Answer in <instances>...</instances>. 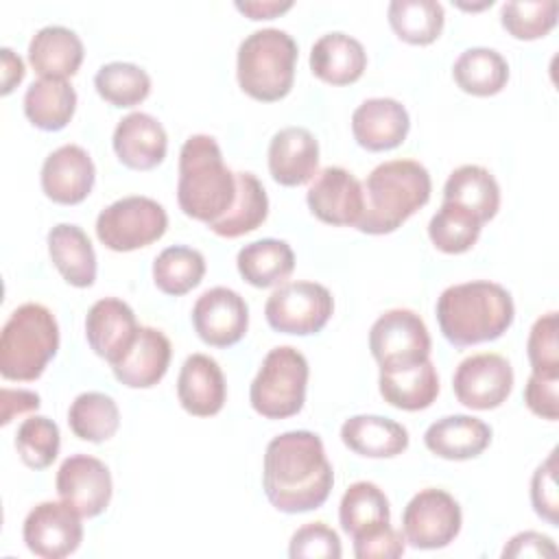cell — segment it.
Returning a JSON list of instances; mask_svg holds the SVG:
<instances>
[{
	"instance_id": "obj_39",
	"label": "cell",
	"mask_w": 559,
	"mask_h": 559,
	"mask_svg": "<svg viewBox=\"0 0 559 559\" xmlns=\"http://www.w3.org/2000/svg\"><path fill=\"white\" fill-rule=\"evenodd\" d=\"M94 87L114 107H135L151 94V76L135 63L111 61L98 68Z\"/></svg>"
},
{
	"instance_id": "obj_21",
	"label": "cell",
	"mask_w": 559,
	"mask_h": 559,
	"mask_svg": "<svg viewBox=\"0 0 559 559\" xmlns=\"http://www.w3.org/2000/svg\"><path fill=\"white\" fill-rule=\"evenodd\" d=\"M173 347L168 336L148 325H140L133 345L127 354L111 365V371L118 382L129 389H151L168 371Z\"/></svg>"
},
{
	"instance_id": "obj_28",
	"label": "cell",
	"mask_w": 559,
	"mask_h": 559,
	"mask_svg": "<svg viewBox=\"0 0 559 559\" xmlns=\"http://www.w3.org/2000/svg\"><path fill=\"white\" fill-rule=\"evenodd\" d=\"M48 253L61 277L76 288L96 280V253L87 234L74 223H59L48 231Z\"/></svg>"
},
{
	"instance_id": "obj_5",
	"label": "cell",
	"mask_w": 559,
	"mask_h": 559,
	"mask_svg": "<svg viewBox=\"0 0 559 559\" xmlns=\"http://www.w3.org/2000/svg\"><path fill=\"white\" fill-rule=\"evenodd\" d=\"M59 349L55 314L35 301L17 306L0 332V373L4 380H37Z\"/></svg>"
},
{
	"instance_id": "obj_27",
	"label": "cell",
	"mask_w": 559,
	"mask_h": 559,
	"mask_svg": "<svg viewBox=\"0 0 559 559\" xmlns=\"http://www.w3.org/2000/svg\"><path fill=\"white\" fill-rule=\"evenodd\" d=\"M341 441L360 456L391 459L408 448V430L382 415H354L343 421Z\"/></svg>"
},
{
	"instance_id": "obj_14",
	"label": "cell",
	"mask_w": 559,
	"mask_h": 559,
	"mask_svg": "<svg viewBox=\"0 0 559 559\" xmlns=\"http://www.w3.org/2000/svg\"><path fill=\"white\" fill-rule=\"evenodd\" d=\"M192 325L205 345L231 347L247 334L249 306L227 286L207 288L192 306Z\"/></svg>"
},
{
	"instance_id": "obj_48",
	"label": "cell",
	"mask_w": 559,
	"mask_h": 559,
	"mask_svg": "<svg viewBox=\"0 0 559 559\" xmlns=\"http://www.w3.org/2000/svg\"><path fill=\"white\" fill-rule=\"evenodd\" d=\"M502 557H557V546L544 533L524 531L509 539Z\"/></svg>"
},
{
	"instance_id": "obj_6",
	"label": "cell",
	"mask_w": 559,
	"mask_h": 559,
	"mask_svg": "<svg viewBox=\"0 0 559 559\" xmlns=\"http://www.w3.org/2000/svg\"><path fill=\"white\" fill-rule=\"evenodd\" d=\"M297 41L282 28H260L247 35L236 55V76L245 94L262 103L284 98L295 81Z\"/></svg>"
},
{
	"instance_id": "obj_29",
	"label": "cell",
	"mask_w": 559,
	"mask_h": 559,
	"mask_svg": "<svg viewBox=\"0 0 559 559\" xmlns=\"http://www.w3.org/2000/svg\"><path fill=\"white\" fill-rule=\"evenodd\" d=\"M380 395L402 411H424L439 395V376L432 360L404 369H380Z\"/></svg>"
},
{
	"instance_id": "obj_43",
	"label": "cell",
	"mask_w": 559,
	"mask_h": 559,
	"mask_svg": "<svg viewBox=\"0 0 559 559\" xmlns=\"http://www.w3.org/2000/svg\"><path fill=\"white\" fill-rule=\"evenodd\" d=\"M343 555V546L338 539V533L330 528L325 522H308L301 528H297L288 544V557L290 559H338Z\"/></svg>"
},
{
	"instance_id": "obj_1",
	"label": "cell",
	"mask_w": 559,
	"mask_h": 559,
	"mask_svg": "<svg viewBox=\"0 0 559 559\" xmlns=\"http://www.w3.org/2000/svg\"><path fill=\"white\" fill-rule=\"evenodd\" d=\"M334 485V472L319 435L288 430L273 437L264 452L262 487L282 513L319 509Z\"/></svg>"
},
{
	"instance_id": "obj_22",
	"label": "cell",
	"mask_w": 559,
	"mask_h": 559,
	"mask_svg": "<svg viewBox=\"0 0 559 559\" xmlns=\"http://www.w3.org/2000/svg\"><path fill=\"white\" fill-rule=\"evenodd\" d=\"M319 168V142L306 127H284L269 142V173L280 186H304Z\"/></svg>"
},
{
	"instance_id": "obj_47",
	"label": "cell",
	"mask_w": 559,
	"mask_h": 559,
	"mask_svg": "<svg viewBox=\"0 0 559 559\" xmlns=\"http://www.w3.org/2000/svg\"><path fill=\"white\" fill-rule=\"evenodd\" d=\"M406 550V537L391 524L354 539V555L358 559H395Z\"/></svg>"
},
{
	"instance_id": "obj_34",
	"label": "cell",
	"mask_w": 559,
	"mask_h": 559,
	"mask_svg": "<svg viewBox=\"0 0 559 559\" xmlns=\"http://www.w3.org/2000/svg\"><path fill=\"white\" fill-rule=\"evenodd\" d=\"M391 520V509L384 491L369 480L352 483L338 504L341 528L352 537H362L386 526Z\"/></svg>"
},
{
	"instance_id": "obj_41",
	"label": "cell",
	"mask_w": 559,
	"mask_h": 559,
	"mask_svg": "<svg viewBox=\"0 0 559 559\" xmlns=\"http://www.w3.org/2000/svg\"><path fill=\"white\" fill-rule=\"evenodd\" d=\"M555 0H513L500 9L502 28L515 39H537L548 35L557 24Z\"/></svg>"
},
{
	"instance_id": "obj_16",
	"label": "cell",
	"mask_w": 559,
	"mask_h": 559,
	"mask_svg": "<svg viewBox=\"0 0 559 559\" xmlns=\"http://www.w3.org/2000/svg\"><path fill=\"white\" fill-rule=\"evenodd\" d=\"M306 201L310 212L328 225H358L365 212L360 181L341 166H328L314 175Z\"/></svg>"
},
{
	"instance_id": "obj_10",
	"label": "cell",
	"mask_w": 559,
	"mask_h": 559,
	"mask_svg": "<svg viewBox=\"0 0 559 559\" xmlns=\"http://www.w3.org/2000/svg\"><path fill=\"white\" fill-rule=\"evenodd\" d=\"M369 349L380 369H404L430 358V334L417 312L393 308L373 321Z\"/></svg>"
},
{
	"instance_id": "obj_44",
	"label": "cell",
	"mask_w": 559,
	"mask_h": 559,
	"mask_svg": "<svg viewBox=\"0 0 559 559\" xmlns=\"http://www.w3.org/2000/svg\"><path fill=\"white\" fill-rule=\"evenodd\" d=\"M526 354L533 371L559 373V345H557V312L550 310L542 314L526 341Z\"/></svg>"
},
{
	"instance_id": "obj_38",
	"label": "cell",
	"mask_w": 559,
	"mask_h": 559,
	"mask_svg": "<svg viewBox=\"0 0 559 559\" xmlns=\"http://www.w3.org/2000/svg\"><path fill=\"white\" fill-rule=\"evenodd\" d=\"M205 275V258L201 251L183 245L166 247L153 262L155 286L173 297L186 295L201 284Z\"/></svg>"
},
{
	"instance_id": "obj_2",
	"label": "cell",
	"mask_w": 559,
	"mask_h": 559,
	"mask_svg": "<svg viewBox=\"0 0 559 559\" xmlns=\"http://www.w3.org/2000/svg\"><path fill=\"white\" fill-rule=\"evenodd\" d=\"M439 330L454 347L500 338L513 323L511 293L489 280L448 286L437 299Z\"/></svg>"
},
{
	"instance_id": "obj_11",
	"label": "cell",
	"mask_w": 559,
	"mask_h": 559,
	"mask_svg": "<svg viewBox=\"0 0 559 559\" xmlns=\"http://www.w3.org/2000/svg\"><path fill=\"white\" fill-rule=\"evenodd\" d=\"M463 513L452 493L426 487L417 491L402 513V533L413 548H445L461 533Z\"/></svg>"
},
{
	"instance_id": "obj_36",
	"label": "cell",
	"mask_w": 559,
	"mask_h": 559,
	"mask_svg": "<svg viewBox=\"0 0 559 559\" xmlns=\"http://www.w3.org/2000/svg\"><path fill=\"white\" fill-rule=\"evenodd\" d=\"M393 33L413 46L432 44L445 22L441 2L437 0H393L386 9Z\"/></svg>"
},
{
	"instance_id": "obj_7",
	"label": "cell",
	"mask_w": 559,
	"mask_h": 559,
	"mask_svg": "<svg viewBox=\"0 0 559 559\" xmlns=\"http://www.w3.org/2000/svg\"><path fill=\"white\" fill-rule=\"evenodd\" d=\"M308 376V360L297 347H273L264 356L249 386V402L253 411L266 419H286L297 415L306 402Z\"/></svg>"
},
{
	"instance_id": "obj_33",
	"label": "cell",
	"mask_w": 559,
	"mask_h": 559,
	"mask_svg": "<svg viewBox=\"0 0 559 559\" xmlns=\"http://www.w3.org/2000/svg\"><path fill=\"white\" fill-rule=\"evenodd\" d=\"M269 214V197L253 173H236V199L231 207L207 227L223 238H238L258 229Z\"/></svg>"
},
{
	"instance_id": "obj_12",
	"label": "cell",
	"mask_w": 559,
	"mask_h": 559,
	"mask_svg": "<svg viewBox=\"0 0 559 559\" xmlns=\"http://www.w3.org/2000/svg\"><path fill=\"white\" fill-rule=\"evenodd\" d=\"M22 537L35 557L63 559L83 542L81 513L63 500L39 502L24 518Z\"/></svg>"
},
{
	"instance_id": "obj_42",
	"label": "cell",
	"mask_w": 559,
	"mask_h": 559,
	"mask_svg": "<svg viewBox=\"0 0 559 559\" xmlns=\"http://www.w3.org/2000/svg\"><path fill=\"white\" fill-rule=\"evenodd\" d=\"M59 445H61L59 426L44 415H33L24 419L17 428L15 448L22 463L28 465L31 469L50 467L59 454Z\"/></svg>"
},
{
	"instance_id": "obj_45",
	"label": "cell",
	"mask_w": 559,
	"mask_h": 559,
	"mask_svg": "<svg viewBox=\"0 0 559 559\" xmlns=\"http://www.w3.org/2000/svg\"><path fill=\"white\" fill-rule=\"evenodd\" d=\"M555 472H557V450H552L548 459L542 465H537L531 478L533 509L542 520H546L552 526L559 524V496H557Z\"/></svg>"
},
{
	"instance_id": "obj_9",
	"label": "cell",
	"mask_w": 559,
	"mask_h": 559,
	"mask_svg": "<svg viewBox=\"0 0 559 559\" xmlns=\"http://www.w3.org/2000/svg\"><path fill=\"white\" fill-rule=\"evenodd\" d=\"M334 312L332 293L317 282H284L264 304V317L275 332L308 336L325 328Z\"/></svg>"
},
{
	"instance_id": "obj_46",
	"label": "cell",
	"mask_w": 559,
	"mask_h": 559,
	"mask_svg": "<svg viewBox=\"0 0 559 559\" xmlns=\"http://www.w3.org/2000/svg\"><path fill=\"white\" fill-rule=\"evenodd\" d=\"M557 386H559V373L531 371L526 386H524V402H526L528 411L542 419L555 421L559 417Z\"/></svg>"
},
{
	"instance_id": "obj_3",
	"label": "cell",
	"mask_w": 559,
	"mask_h": 559,
	"mask_svg": "<svg viewBox=\"0 0 559 559\" xmlns=\"http://www.w3.org/2000/svg\"><path fill=\"white\" fill-rule=\"evenodd\" d=\"M432 181L424 164L391 159L378 164L365 179V212L356 229L371 236L395 231L430 199Z\"/></svg>"
},
{
	"instance_id": "obj_32",
	"label": "cell",
	"mask_w": 559,
	"mask_h": 559,
	"mask_svg": "<svg viewBox=\"0 0 559 559\" xmlns=\"http://www.w3.org/2000/svg\"><path fill=\"white\" fill-rule=\"evenodd\" d=\"M76 109V92L66 79H37L26 87L24 114L41 131L63 129Z\"/></svg>"
},
{
	"instance_id": "obj_4",
	"label": "cell",
	"mask_w": 559,
	"mask_h": 559,
	"mask_svg": "<svg viewBox=\"0 0 559 559\" xmlns=\"http://www.w3.org/2000/svg\"><path fill=\"white\" fill-rule=\"evenodd\" d=\"M236 199V173L212 135H190L179 151L177 203L181 212L205 225L218 221Z\"/></svg>"
},
{
	"instance_id": "obj_25",
	"label": "cell",
	"mask_w": 559,
	"mask_h": 559,
	"mask_svg": "<svg viewBox=\"0 0 559 559\" xmlns=\"http://www.w3.org/2000/svg\"><path fill=\"white\" fill-rule=\"evenodd\" d=\"M81 37L59 24L39 28L28 41V63L39 79H68L74 76L83 63Z\"/></svg>"
},
{
	"instance_id": "obj_17",
	"label": "cell",
	"mask_w": 559,
	"mask_h": 559,
	"mask_svg": "<svg viewBox=\"0 0 559 559\" xmlns=\"http://www.w3.org/2000/svg\"><path fill=\"white\" fill-rule=\"evenodd\" d=\"M96 168L90 153L79 144H63L55 148L41 164V190L61 205L81 203L94 188Z\"/></svg>"
},
{
	"instance_id": "obj_23",
	"label": "cell",
	"mask_w": 559,
	"mask_h": 559,
	"mask_svg": "<svg viewBox=\"0 0 559 559\" xmlns=\"http://www.w3.org/2000/svg\"><path fill=\"white\" fill-rule=\"evenodd\" d=\"M177 397L186 413L194 417L216 415L227 400L223 369L207 354H190L177 378Z\"/></svg>"
},
{
	"instance_id": "obj_13",
	"label": "cell",
	"mask_w": 559,
	"mask_h": 559,
	"mask_svg": "<svg viewBox=\"0 0 559 559\" xmlns=\"http://www.w3.org/2000/svg\"><path fill=\"white\" fill-rule=\"evenodd\" d=\"M452 389L456 400L474 411H491L507 402L513 389L511 362L493 352L467 356L459 362Z\"/></svg>"
},
{
	"instance_id": "obj_51",
	"label": "cell",
	"mask_w": 559,
	"mask_h": 559,
	"mask_svg": "<svg viewBox=\"0 0 559 559\" xmlns=\"http://www.w3.org/2000/svg\"><path fill=\"white\" fill-rule=\"evenodd\" d=\"M0 57H2V94H11L13 87L17 83H22L26 70H24V61L11 50V48H2L0 50Z\"/></svg>"
},
{
	"instance_id": "obj_31",
	"label": "cell",
	"mask_w": 559,
	"mask_h": 559,
	"mask_svg": "<svg viewBox=\"0 0 559 559\" xmlns=\"http://www.w3.org/2000/svg\"><path fill=\"white\" fill-rule=\"evenodd\" d=\"M242 280L255 288L284 284L295 269V253L286 240L262 238L245 245L236 255Z\"/></svg>"
},
{
	"instance_id": "obj_26",
	"label": "cell",
	"mask_w": 559,
	"mask_h": 559,
	"mask_svg": "<svg viewBox=\"0 0 559 559\" xmlns=\"http://www.w3.org/2000/svg\"><path fill=\"white\" fill-rule=\"evenodd\" d=\"M367 68L362 44L341 31L321 35L310 48V70L330 85L356 83Z\"/></svg>"
},
{
	"instance_id": "obj_35",
	"label": "cell",
	"mask_w": 559,
	"mask_h": 559,
	"mask_svg": "<svg viewBox=\"0 0 559 559\" xmlns=\"http://www.w3.org/2000/svg\"><path fill=\"white\" fill-rule=\"evenodd\" d=\"M454 83L472 96H493L502 92L509 81L507 59L485 46L463 50L452 66Z\"/></svg>"
},
{
	"instance_id": "obj_40",
	"label": "cell",
	"mask_w": 559,
	"mask_h": 559,
	"mask_svg": "<svg viewBox=\"0 0 559 559\" xmlns=\"http://www.w3.org/2000/svg\"><path fill=\"white\" fill-rule=\"evenodd\" d=\"M480 229L483 223L472 212L443 201L428 223V238L443 253H465L476 245Z\"/></svg>"
},
{
	"instance_id": "obj_15",
	"label": "cell",
	"mask_w": 559,
	"mask_h": 559,
	"mask_svg": "<svg viewBox=\"0 0 559 559\" xmlns=\"http://www.w3.org/2000/svg\"><path fill=\"white\" fill-rule=\"evenodd\" d=\"M59 498L70 504L81 518L100 515L111 500V474L109 467L90 454L68 456L55 478Z\"/></svg>"
},
{
	"instance_id": "obj_49",
	"label": "cell",
	"mask_w": 559,
	"mask_h": 559,
	"mask_svg": "<svg viewBox=\"0 0 559 559\" xmlns=\"http://www.w3.org/2000/svg\"><path fill=\"white\" fill-rule=\"evenodd\" d=\"M39 404H41V402H39V395H37L35 391H26V389H2V391H0V408H2L0 424L7 426V424H11V419H13L15 415L37 411Z\"/></svg>"
},
{
	"instance_id": "obj_8",
	"label": "cell",
	"mask_w": 559,
	"mask_h": 559,
	"mask_svg": "<svg viewBox=\"0 0 559 559\" xmlns=\"http://www.w3.org/2000/svg\"><path fill=\"white\" fill-rule=\"evenodd\" d=\"M168 229L166 210L151 197H122L100 210L96 236L111 251H135L159 240Z\"/></svg>"
},
{
	"instance_id": "obj_20",
	"label": "cell",
	"mask_w": 559,
	"mask_h": 559,
	"mask_svg": "<svg viewBox=\"0 0 559 559\" xmlns=\"http://www.w3.org/2000/svg\"><path fill=\"white\" fill-rule=\"evenodd\" d=\"M111 144L120 164L131 170H151L164 162L168 135L151 114L131 111L116 124Z\"/></svg>"
},
{
	"instance_id": "obj_19",
	"label": "cell",
	"mask_w": 559,
	"mask_h": 559,
	"mask_svg": "<svg viewBox=\"0 0 559 559\" xmlns=\"http://www.w3.org/2000/svg\"><path fill=\"white\" fill-rule=\"evenodd\" d=\"M411 129L406 107L389 96L367 98L352 114L354 140L367 151H391L400 146Z\"/></svg>"
},
{
	"instance_id": "obj_30",
	"label": "cell",
	"mask_w": 559,
	"mask_h": 559,
	"mask_svg": "<svg viewBox=\"0 0 559 559\" xmlns=\"http://www.w3.org/2000/svg\"><path fill=\"white\" fill-rule=\"evenodd\" d=\"M443 201L456 203L472 212L480 223H487L498 214L500 186L487 168L478 164H463L445 179Z\"/></svg>"
},
{
	"instance_id": "obj_18",
	"label": "cell",
	"mask_w": 559,
	"mask_h": 559,
	"mask_svg": "<svg viewBox=\"0 0 559 559\" xmlns=\"http://www.w3.org/2000/svg\"><path fill=\"white\" fill-rule=\"evenodd\" d=\"M133 308L118 297H103L92 304L85 317V338L96 356L109 365L118 362L138 336Z\"/></svg>"
},
{
	"instance_id": "obj_50",
	"label": "cell",
	"mask_w": 559,
	"mask_h": 559,
	"mask_svg": "<svg viewBox=\"0 0 559 559\" xmlns=\"http://www.w3.org/2000/svg\"><path fill=\"white\" fill-rule=\"evenodd\" d=\"M249 20H273L293 7V0H236L234 4Z\"/></svg>"
},
{
	"instance_id": "obj_24",
	"label": "cell",
	"mask_w": 559,
	"mask_h": 559,
	"mask_svg": "<svg viewBox=\"0 0 559 559\" xmlns=\"http://www.w3.org/2000/svg\"><path fill=\"white\" fill-rule=\"evenodd\" d=\"M424 443L439 459L467 461L489 448L491 428L472 415H445L426 428Z\"/></svg>"
},
{
	"instance_id": "obj_37",
	"label": "cell",
	"mask_w": 559,
	"mask_h": 559,
	"mask_svg": "<svg viewBox=\"0 0 559 559\" xmlns=\"http://www.w3.org/2000/svg\"><path fill=\"white\" fill-rule=\"evenodd\" d=\"M68 424L79 439L103 443L116 435L120 426V411L111 395L100 391H85L70 404Z\"/></svg>"
}]
</instances>
